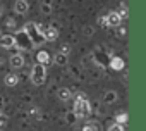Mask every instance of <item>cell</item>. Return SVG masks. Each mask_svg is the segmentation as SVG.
<instances>
[{
    "mask_svg": "<svg viewBox=\"0 0 146 131\" xmlns=\"http://www.w3.org/2000/svg\"><path fill=\"white\" fill-rule=\"evenodd\" d=\"M120 23H122V14H119V12L107 14V26H120Z\"/></svg>",
    "mask_w": 146,
    "mask_h": 131,
    "instance_id": "4",
    "label": "cell"
},
{
    "mask_svg": "<svg viewBox=\"0 0 146 131\" xmlns=\"http://www.w3.org/2000/svg\"><path fill=\"white\" fill-rule=\"evenodd\" d=\"M53 62H55L57 66H65V64H67V53H62V52H58V53L55 55Z\"/></svg>",
    "mask_w": 146,
    "mask_h": 131,
    "instance_id": "12",
    "label": "cell"
},
{
    "mask_svg": "<svg viewBox=\"0 0 146 131\" xmlns=\"http://www.w3.org/2000/svg\"><path fill=\"white\" fill-rule=\"evenodd\" d=\"M45 78H46V69H45V66L40 64V62H36V64L33 66V69H31V83H33V85H43Z\"/></svg>",
    "mask_w": 146,
    "mask_h": 131,
    "instance_id": "2",
    "label": "cell"
},
{
    "mask_svg": "<svg viewBox=\"0 0 146 131\" xmlns=\"http://www.w3.org/2000/svg\"><path fill=\"white\" fill-rule=\"evenodd\" d=\"M9 62H11V66L14 69H19V68L24 66V57H23V53H14V55H11Z\"/></svg>",
    "mask_w": 146,
    "mask_h": 131,
    "instance_id": "5",
    "label": "cell"
},
{
    "mask_svg": "<svg viewBox=\"0 0 146 131\" xmlns=\"http://www.w3.org/2000/svg\"><path fill=\"white\" fill-rule=\"evenodd\" d=\"M26 33H28V36L31 38V41L33 43H36V45H40V43H43L45 41V36H43V31L40 29V26H36L35 23H29L28 26H26V29H24Z\"/></svg>",
    "mask_w": 146,
    "mask_h": 131,
    "instance_id": "3",
    "label": "cell"
},
{
    "mask_svg": "<svg viewBox=\"0 0 146 131\" xmlns=\"http://www.w3.org/2000/svg\"><path fill=\"white\" fill-rule=\"evenodd\" d=\"M4 83H5L7 86H16V85L19 83V76H17L16 73H9V74H5V78H4Z\"/></svg>",
    "mask_w": 146,
    "mask_h": 131,
    "instance_id": "10",
    "label": "cell"
},
{
    "mask_svg": "<svg viewBox=\"0 0 146 131\" xmlns=\"http://www.w3.org/2000/svg\"><path fill=\"white\" fill-rule=\"evenodd\" d=\"M83 131H96V128H95V126H91V124H86V126L83 128Z\"/></svg>",
    "mask_w": 146,
    "mask_h": 131,
    "instance_id": "18",
    "label": "cell"
},
{
    "mask_svg": "<svg viewBox=\"0 0 146 131\" xmlns=\"http://www.w3.org/2000/svg\"><path fill=\"white\" fill-rule=\"evenodd\" d=\"M14 11L17 14H26L29 11V4H28V0H16V4H14Z\"/></svg>",
    "mask_w": 146,
    "mask_h": 131,
    "instance_id": "6",
    "label": "cell"
},
{
    "mask_svg": "<svg viewBox=\"0 0 146 131\" xmlns=\"http://www.w3.org/2000/svg\"><path fill=\"white\" fill-rule=\"evenodd\" d=\"M5 122H7V117H5L2 112H0V128H2V126H5Z\"/></svg>",
    "mask_w": 146,
    "mask_h": 131,
    "instance_id": "17",
    "label": "cell"
},
{
    "mask_svg": "<svg viewBox=\"0 0 146 131\" xmlns=\"http://www.w3.org/2000/svg\"><path fill=\"white\" fill-rule=\"evenodd\" d=\"M0 16H2V7H0Z\"/></svg>",
    "mask_w": 146,
    "mask_h": 131,
    "instance_id": "20",
    "label": "cell"
},
{
    "mask_svg": "<svg viewBox=\"0 0 146 131\" xmlns=\"http://www.w3.org/2000/svg\"><path fill=\"white\" fill-rule=\"evenodd\" d=\"M60 52H62V53H69V47H67V45H62Z\"/></svg>",
    "mask_w": 146,
    "mask_h": 131,
    "instance_id": "19",
    "label": "cell"
},
{
    "mask_svg": "<svg viewBox=\"0 0 146 131\" xmlns=\"http://www.w3.org/2000/svg\"><path fill=\"white\" fill-rule=\"evenodd\" d=\"M70 97H72V93H70L69 88H60V90H58V98H60V100L65 102V100H69Z\"/></svg>",
    "mask_w": 146,
    "mask_h": 131,
    "instance_id": "13",
    "label": "cell"
},
{
    "mask_svg": "<svg viewBox=\"0 0 146 131\" xmlns=\"http://www.w3.org/2000/svg\"><path fill=\"white\" fill-rule=\"evenodd\" d=\"M117 100V93L115 92H107L105 95H103V102L105 104H113Z\"/></svg>",
    "mask_w": 146,
    "mask_h": 131,
    "instance_id": "14",
    "label": "cell"
},
{
    "mask_svg": "<svg viewBox=\"0 0 146 131\" xmlns=\"http://www.w3.org/2000/svg\"><path fill=\"white\" fill-rule=\"evenodd\" d=\"M124 59H120V57H112V60H110V68L113 69V71H122L124 69Z\"/></svg>",
    "mask_w": 146,
    "mask_h": 131,
    "instance_id": "9",
    "label": "cell"
},
{
    "mask_svg": "<svg viewBox=\"0 0 146 131\" xmlns=\"http://www.w3.org/2000/svg\"><path fill=\"white\" fill-rule=\"evenodd\" d=\"M108 131H124V128H122L120 124H113V126H112Z\"/></svg>",
    "mask_w": 146,
    "mask_h": 131,
    "instance_id": "16",
    "label": "cell"
},
{
    "mask_svg": "<svg viewBox=\"0 0 146 131\" xmlns=\"http://www.w3.org/2000/svg\"><path fill=\"white\" fill-rule=\"evenodd\" d=\"M125 121H127V114H125V112H122L120 116H117V124H120V126H122Z\"/></svg>",
    "mask_w": 146,
    "mask_h": 131,
    "instance_id": "15",
    "label": "cell"
},
{
    "mask_svg": "<svg viewBox=\"0 0 146 131\" xmlns=\"http://www.w3.org/2000/svg\"><path fill=\"white\" fill-rule=\"evenodd\" d=\"M0 36H2V35H0Z\"/></svg>",
    "mask_w": 146,
    "mask_h": 131,
    "instance_id": "21",
    "label": "cell"
},
{
    "mask_svg": "<svg viewBox=\"0 0 146 131\" xmlns=\"http://www.w3.org/2000/svg\"><path fill=\"white\" fill-rule=\"evenodd\" d=\"M0 45H2L4 48H11L16 45V36L12 35H4V36H0Z\"/></svg>",
    "mask_w": 146,
    "mask_h": 131,
    "instance_id": "7",
    "label": "cell"
},
{
    "mask_svg": "<svg viewBox=\"0 0 146 131\" xmlns=\"http://www.w3.org/2000/svg\"><path fill=\"white\" fill-rule=\"evenodd\" d=\"M43 36H45V41H55L58 36V31L55 28H46L43 29Z\"/></svg>",
    "mask_w": 146,
    "mask_h": 131,
    "instance_id": "8",
    "label": "cell"
},
{
    "mask_svg": "<svg viewBox=\"0 0 146 131\" xmlns=\"http://www.w3.org/2000/svg\"><path fill=\"white\" fill-rule=\"evenodd\" d=\"M36 62H40V64H43V66L50 64V53H48V52H45V50L38 52V53H36Z\"/></svg>",
    "mask_w": 146,
    "mask_h": 131,
    "instance_id": "11",
    "label": "cell"
},
{
    "mask_svg": "<svg viewBox=\"0 0 146 131\" xmlns=\"http://www.w3.org/2000/svg\"><path fill=\"white\" fill-rule=\"evenodd\" d=\"M91 112V107H90V102L84 95H78L76 102H74V114L78 117H88V114Z\"/></svg>",
    "mask_w": 146,
    "mask_h": 131,
    "instance_id": "1",
    "label": "cell"
}]
</instances>
